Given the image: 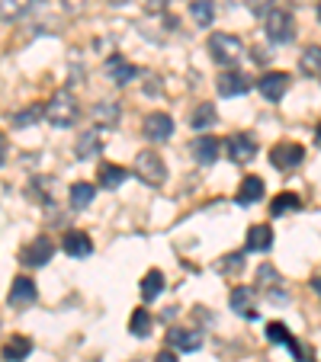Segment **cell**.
<instances>
[{
	"instance_id": "20",
	"label": "cell",
	"mask_w": 321,
	"mask_h": 362,
	"mask_svg": "<svg viewBox=\"0 0 321 362\" xmlns=\"http://www.w3.org/2000/svg\"><path fill=\"white\" fill-rule=\"evenodd\" d=\"M167 343H171L174 349H180V353H196V349L203 346V334H199V330H171Z\"/></svg>"
},
{
	"instance_id": "15",
	"label": "cell",
	"mask_w": 321,
	"mask_h": 362,
	"mask_svg": "<svg viewBox=\"0 0 321 362\" xmlns=\"http://www.w3.org/2000/svg\"><path fill=\"white\" fill-rule=\"evenodd\" d=\"M103 71H106V77H110L113 83H119V87H125V83L138 74L135 64H129L123 55H110L106 58V64H103Z\"/></svg>"
},
{
	"instance_id": "11",
	"label": "cell",
	"mask_w": 321,
	"mask_h": 362,
	"mask_svg": "<svg viewBox=\"0 0 321 362\" xmlns=\"http://www.w3.org/2000/svg\"><path fill=\"white\" fill-rule=\"evenodd\" d=\"M257 90H260V96L270 103L283 100V93L289 90V74L286 71H266V74L257 81Z\"/></svg>"
},
{
	"instance_id": "31",
	"label": "cell",
	"mask_w": 321,
	"mask_h": 362,
	"mask_svg": "<svg viewBox=\"0 0 321 362\" xmlns=\"http://www.w3.org/2000/svg\"><path fill=\"white\" fill-rule=\"evenodd\" d=\"M39 119H45V103H29L26 110H20L13 116V125H20L23 129V125H35Z\"/></svg>"
},
{
	"instance_id": "38",
	"label": "cell",
	"mask_w": 321,
	"mask_h": 362,
	"mask_svg": "<svg viewBox=\"0 0 321 362\" xmlns=\"http://www.w3.org/2000/svg\"><path fill=\"white\" fill-rule=\"evenodd\" d=\"M312 288H315V295H321V276L318 279H312Z\"/></svg>"
},
{
	"instance_id": "29",
	"label": "cell",
	"mask_w": 321,
	"mask_h": 362,
	"mask_svg": "<svg viewBox=\"0 0 321 362\" xmlns=\"http://www.w3.org/2000/svg\"><path fill=\"white\" fill-rule=\"evenodd\" d=\"M151 311H145V308H135L129 317V334L132 337H148L151 334Z\"/></svg>"
},
{
	"instance_id": "17",
	"label": "cell",
	"mask_w": 321,
	"mask_h": 362,
	"mask_svg": "<svg viewBox=\"0 0 321 362\" xmlns=\"http://www.w3.org/2000/svg\"><path fill=\"white\" fill-rule=\"evenodd\" d=\"M219 138H212V135H199L196 141H193V158H196V164L209 167L219 160Z\"/></svg>"
},
{
	"instance_id": "7",
	"label": "cell",
	"mask_w": 321,
	"mask_h": 362,
	"mask_svg": "<svg viewBox=\"0 0 321 362\" xmlns=\"http://www.w3.org/2000/svg\"><path fill=\"white\" fill-rule=\"evenodd\" d=\"M35 298H39V288H35V282L29 279V276H16L13 286H10L7 305L13 308V311H26V308L35 305Z\"/></svg>"
},
{
	"instance_id": "35",
	"label": "cell",
	"mask_w": 321,
	"mask_h": 362,
	"mask_svg": "<svg viewBox=\"0 0 321 362\" xmlns=\"http://www.w3.org/2000/svg\"><path fill=\"white\" fill-rule=\"evenodd\" d=\"M251 58H254V62H260V64H266V58H270V55H266L264 48H254V52H251Z\"/></svg>"
},
{
	"instance_id": "23",
	"label": "cell",
	"mask_w": 321,
	"mask_h": 362,
	"mask_svg": "<svg viewBox=\"0 0 321 362\" xmlns=\"http://www.w3.org/2000/svg\"><path fill=\"white\" fill-rule=\"evenodd\" d=\"M299 209H302V199L295 196V192H280V196L270 202V215H274V218L289 215V212H299Z\"/></svg>"
},
{
	"instance_id": "40",
	"label": "cell",
	"mask_w": 321,
	"mask_h": 362,
	"mask_svg": "<svg viewBox=\"0 0 321 362\" xmlns=\"http://www.w3.org/2000/svg\"><path fill=\"white\" fill-rule=\"evenodd\" d=\"M289 4H305V0H289Z\"/></svg>"
},
{
	"instance_id": "16",
	"label": "cell",
	"mask_w": 321,
	"mask_h": 362,
	"mask_svg": "<svg viewBox=\"0 0 321 362\" xmlns=\"http://www.w3.org/2000/svg\"><path fill=\"white\" fill-rule=\"evenodd\" d=\"M33 353V340L23 334H13L4 340V346H0V356L7 362H26V356Z\"/></svg>"
},
{
	"instance_id": "24",
	"label": "cell",
	"mask_w": 321,
	"mask_h": 362,
	"mask_svg": "<svg viewBox=\"0 0 321 362\" xmlns=\"http://www.w3.org/2000/svg\"><path fill=\"white\" fill-rule=\"evenodd\" d=\"M161 292H164V273H161V269H148L142 279V298L154 301Z\"/></svg>"
},
{
	"instance_id": "41",
	"label": "cell",
	"mask_w": 321,
	"mask_h": 362,
	"mask_svg": "<svg viewBox=\"0 0 321 362\" xmlns=\"http://www.w3.org/2000/svg\"><path fill=\"white\" fill-rule=\"evenodd\" d=\"M318 20H321V4H318Z\"/></svg>"
},
{
	"instance_id": "3",
	"label": "cell",
	"mask_w": 321,
	"mask_h": 362,
	"mask_svg": "<svg viewBox=\"0 0 321 362\" xmlns=\"http://www.w3.org/2000/svg\"><path fill=\"white\" fill-rule=\"evenodd\" d=\"M135 177L145 186H161L167 180V167L157 151H138L135 154Z\"/></svg>"
},
{
	"instance_id": "2",
	"label": "cell",
	"mask_w": 321,
	"mask_h": 362,
	"mask_svg": "<svg viewBox=\"0 0 321 362\" xmlns=\"http://www.w3.org/2000/svg\"><path fill=\"white\" fill-rule=\"evenodd\" d=\"M209 55H212V62H219V64H235L241 55H244V42L232 33H212L209 35Z\"/></svg>"
},
{
	"instance_id": "1",
	"label": "cell",
	"mask_w": 321,
	"mask_h": 362,
	"mask_svg": "<svg viewBox=\"0 0 321 362\" xmlns=\"http://www.w3.org/2000/svg\"><path fill=\"white\" fill-rule=\"evenodd\" d=\"M77 116H81V110H77V96L71 93V90H58V93L45 103V119L55 125V129H71V125L77 122Z\"/></svg>"
},
{
	"instance_id": "33",
	"label": "cell",
	"mask_w": 321,
	"mask_h": 362,
	"mask_svg": "<svg viewBox=\"0 0 321 362\" xmlns=\"http://www.w3.org/2000/svg\"><path fill=\"white\" fill-rule=\"evenodd\" d=\"M244 4L254 16H264V20H266V13L274 10V0H244Z\"/></svg>"
},
{
	"instance_id": "4",
	"label": "cell",
	"mask_w": 321,
	"mask_h": 362,
	"mask_svg": "<svg viewBox=\"0 0 321 362\" xmlns=\"http://www.w3.org/2000/svg\"><path fill=\"white\" fill-rule=\"evenodd\" d=\"M266 39L276 45H289L295 39V20L286 10H270L266 13Z\"/></svg>"
},
{
	"instance_id": "36",
	"label": "cell",
	"mask_w": 321,
	"mask_h": 362,
	"mask_svg": "<svg viewBox=\"0 0 321 362\" xmlns=\"http://www.w3.org/2000/svg\"><path fill=\"white\" fill-rule=\"evenodd\" d=\"M4 158H7V138L0 135V164H4Z\"/></svg>"
},
{
	"instance_id": "28",
	"label": "cell",
	"mask_w": 321,
	"mask_h": 362,
	"mask_svg": "<svg viewBox=\"0 0 321 362\" xmlns=\"http://www.w3.org/2000/svg\"><path fill=\"white\" fill-rule=\"evenodd\" d=\"M94 196H96V189L90 183H74L71 186V192H68V199H71V209H87L90 202H94Z\"/></svg>"
},
{
	"instance_id": "39",
	"label": "cell",
	"mask_w": 321,
	"mask_h": 362,
	"mask_svg": "<svg viewBox=\"0 0 321 362\" xmlns=\"http://www.w3.org/2000/svg\"><path fill=\"white\" fill-rule=\"evenodd\" d=\"M315 144H318V148H321V125H318V129H315Z\"/></svg>"
},
{
	"instance_id": "27",
	"label": "cell",
	"mask_w": 321,
	"mask_h": 362,
	"mask_svg": "<svg viewBox=\"0 0 321 362\" xmlns=\"http://www.w3.org/2000/svg\"><path fill=\"white\" fill-rule=\"evenodd\" d=\"M215 106H212V103H199L196 110H193V116H190V125L196 132H205L209 129V125H215Z\"/></svg>"
},
{
	"instance_id": "18",
	"label": "cell",
	"mask_w": 321,
	"mask_h": 362,
	"mask_svg": "<svg viewBox=\"0 0 321 362\" xmlns=\"http://www.w3.org/2000/svg\"><path fill=\"white\" fill-rule=\"evenodd\" d=\"M125 177H129V170L119 164H110V160H103V164L96 167V180H100L103 189H119V186L125 183Z\"/></svg>"
},
{
	"instance_id": "9",
	"label": "cell",
	"mask_w": 321,
	"mask_h": 362,
	"mask_svg": "<svg viewBox=\"0 0 321 362\" xmlns=\"http://www.w3.org/2000/svg\"><path fill=\"white\" fill-rule=\"evenodd\" d=\"M142 132H145L148 141L161 144V141H167V138L174 135V119L167 116V112H151V116H145Z\"/></svg>"
},
{
	"instance_id": "30",
	"label": "cell",
	"mask_w": 321,
	"mask_h": 362,
	"mask_svg": "<svg viewBox=\"0 0 321 362\" xmlns=\"http://www.w3.org/2000/svg\"><path fill=\"white\" fill-rule=\"evenodd\" d=\"M299 68L305 71V74H312V77L321 74V45H308L305 52H302Z\"/></svg>"
},
{
	"instance_id": "32",
	"label": "cell",
	"mask_w": 321,
	"mask_h": 362,
	"mask_svg": "<svg viewBox=\"0 0 321 362\" xmlns=\"http://www.w3.org/2000/svg\"><path fill=\"white\" fill-rule=\"evenodd\" d=\"M241 267H244V253H228L219 269L222 273H241Z\"/></svg>"
},
{
	"instance_id": "12",
	"label": "cell",
	"mask_w": 321,
	"mask_h": 362,
	"mask_svg": "<svg viewBox=\"0 0 321 362\" xmlns=\"http://www.w3.org/2000/svg\"><path fill=\"white\" fill-rule=\"evenodd\" d=\"M100 151H103L100 129H87V132H81V135H77V144H74L77 160H94V158H100Z\"/></svg>"
},
{
	"instance_id": "37",
	"label": "cell",
	"mask_w": 321,
	"mask_h": 362,
	"mask_svg": "<svg viewBox=\"0 0 321 362\" xmlns=\"http://www.w3.org/2000/svg\"><path fill=\"white\" fill-rule=\"evenodd\" d=\"M148 10H164V0H148Z\"/></svg>"
},
{
	"instance_id": "21",
	"label": "cell",
	"mask_w": 321,
	"mask_h": 362,
	"mask_svg": "<svg viewBox=\"0 0 321 362\" xmlns=\"http://www.w3.org/2000/svg\"><path fill=\"white\" fill-rule=\"evenodd\" d=\"M270 247H274V228H270V225H254V228H247V250L266 253Z\"/></svg>"
},
{
	"instance_id": "22",
	"label": "cell",
	"mask_w": 321,
	"mask_h": 362,
	"mask_svg": "<svg viewBox=\"0 0 321 362\" xmlns=\"http://www.w3.org/2000/svg\"><path fill=\"white\" fill-rule=\"evenodd\" d=\"M264 192H266L264 180H260V177H244L235 199H238V205H254V202H260V199H264Z\"/></svg>"
},
{
	"instance_id": "8",
	"label": "cell",
	"mask_w": 321,
	"mask_h": 362,
	"mask_svg": "<svg viewBox=\"0 0 321 362\" xmlns=\"http://www.w3.org/2000/svg\"><path fill=\"white\" fill-rule=\"evenodd\" d=\"M225 151H228V160L235 164H247V160L257 158V138L247 135V132H238L225 141Z\"/></svg>"
},
{
	"instance_id": "13",
	"label": "cell",
	"mask_w": 321,
	"mask_h": 362,
	"mask_svg": "<svg viewBox=\"0 0 321 362\" xmlns=\"http://www.w3.org/2000/svg\"><path fill=\"white\" fill-rule=\"evenodd\" d=\"M215 87H219L222 96H244L251 90V77L241 74V71H225V74H219Z\"/></svg>"
},
{
	"instance_id": "10",
	"label": "cell",
	"mask_w": 321,
	"mask_h": 362,
	"mask_svg": "<svg viewBox=\"0 0 321 362\" xmlns=\"http://www.w3.org/2000/svg\"><path fill=\"white\" fill-rule=\"evenodd\" d=\"M228 305H232L235 315L247 317V321L257 317V292H254L251 286H235L232 295H228Z\"/></svg>"
},
{
	"instance_id": "19",
	"label": "cell",
	"mask_w": 321,
	"mask_h": 362,
	"mask_svg": "<svg viewBox=\"0 0 321 362\" xmlns=\"http://www.w3.org/2000/svg\"><path fill=\"white\" fill-rule=\"evenodd\" d=\"M266 340H270V343H276V346H286L289 353L295 356V359H299V356H302L299 343L293 340V334H289V327H286V324H280V321H270V324H266Z\"/></svg>"
},
{
	"instance_id": "26",
	"label": "cell",
	"mask_w": 321,
	"mask_h": 362,
	"mask_svg": "<svg viewBox=\"0 0 321 362\" xmlns=\"http://www.w3.org/2000/svg\"><path fill=\"white\" fill-rule=\"evenodd\" d=\"M94 122L103 129H113L119 122V103H96L94 106Z\"/></svg>"
},
{
	"instance_id": "14",
	"label": "cell",
	"mask_w": 321,
	"mask_h": 362,
	"mask_svg": "<svg viewBox=\"0 0 321 362\" xmlns=\"http://www.w3.org/2000/svg\"><path fill=\"white\" fill-rule=\"evenodd\" d=\"M62 250L68 253V257H74V260H87L90 253H94V240L84 231H68L62 240Z\"/></svg>"
},
{
	"instance_id": "5",
	"label": "cell",
	"mask_w": 321,
	"mask_h": 362,
	"mask_svg": "<svg viewBox=\"0 0 321 362\" xmlns=\"http://www.w3.org/2000/svg\"><path fill=\"white\" fill-rule=\"evenodd\" d=\"M52 257H55V244H52V238H45V234L33 238L20 250V263H23V267H45Z\"/></svg>"
},
{
	"instance_id": "25",
	"label": "cell",
	"mask_w": 321,
	"mask_h": 362,
	"mask_svg": "<svg viewBox=\"0 0 321 362\" xmlns=\"http://www.w3.org/2000/svg\"><path fill=\"white\" fill-rule=\"evenodd\" d=\"M190 16L199 29H209L212 20H215V7H212V0H193L190 4Z\"/></svg>"
},
{
	"instance_id": "34",
	"label": "cell",
	"mask_w": 321,
	"mask_h": 362,
	"mask_svg": "<svg viewBox=\"0 0 321 362\" xmlns=\"http://www.w3.org/2000/svg\"><path fill=\"white\" fill-rule=\"evenodd\" d=\"M154 362H180V359H177V353L164 349V353H157V356H154Z\"/></svg>"
},
{
	"instance_id": "6",
	"label": "cell",
	"mask_w": 321,
	"mask_h": 362,
	"mask_svg": "<svg viewBox=\"0 0 321 362\" xmlns=\"http://www.w3.org/2000/svg\"><path fill=\"white\" fill-rule=\"evenodd\" d=\"M302 160H305V148H302L299 141H280L270 151V164H274L276 170H295Z\"/></svg>"
}]
</instances>
